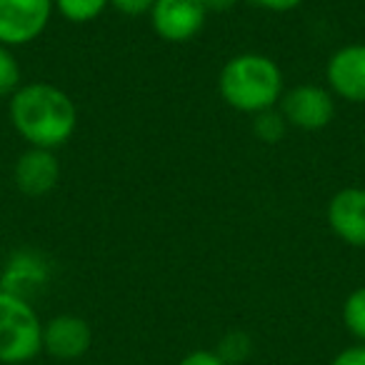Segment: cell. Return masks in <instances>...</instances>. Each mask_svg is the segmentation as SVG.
Masks as SVG:
<instances>
[{"instance_id":"cell-14","label":"cell","mask_w":365,"mask_h":365,"mask_svg":"<svg viewBox=\"0 0 365 365\" xmlns=\"http://www.w3.org/2000/svg\"><path fill=\"white\" fill-rule=\"evenodd\" d=\"M215 353L223 358L225 365L245 363V360L250 358V353H253V340H250V335L243 333V330H230V333H225L223 338H220Z\"/></svg>"},{"instance_id":"cell-12","label":"cell","mask_w":365,"mask_h":365,"mask_svg":"<svg viewBox=\"0 0 365 365\" xmlns=\"http://www.w3.org/2000/svg\"><path fill=\"white\" fill-rule=\"evenodd\" d=\"M53 6L68 23H91L103 16L110 0H53Z\"/></svg>"},{"instance_id":"cell-2","label":"cell","mask_w":365,"mask_h":365,"mask_svg":"<svg viewBox=\"0 0 365 365\" xmlns=\"http://www.w3.org/2000/svg\"><path fill=\"white\" fill-rule=\"evenodd\" d=\"M218 93L233 110L258 115L283 98V71L263 53H238L220 71Z\"/></svg>"},{"instance_id":"cell-21","label":"cell","mask_w":365,"mask_h":365,"mask_svg":"<svg viewBox=\"0 0 365 365\" xmlns=\"http://www.w3.org/2000/svg\"><path fill=\"white\" fill-rule=\"evenodd\" d=\"M203 3H205V8H208V13L210 11L223 13V11H230V8H235L240 0H203Z\"/></svg>"},{"instance_id":"cell-18","label":"cell","mask_w":365,"mask_h":365,"mask_svg":"<svg viewBox=\"0 0 365 365\" xmlns=\"http://www.w3.org/2000/svg\"><path fill=\"white\" fill-rule=\"evenodd\" d=\"M330 365H365V343H353L335 353Z\"/></svg>"},{"instance_id":"cell-3","label":"cell","mask_w":365,"mask_h":365,"mask_svg":"<svg viewBox=\"0 0 365 365\" xmlns=\"http://www.w3.org/2000/svg\"><path fill=\"white\" fill-rule=\"evenodd\" d=\"M43 353V320L28 298L0 290V363L26 365Z\"/></svg>"},{"instance_id":"cell-19","label":"cell","mask_w":365,"mask_h":365,"mask_svg":"<svg viewBox=\"0 0 365 365\" xmlns=\"http://www.w3.org/2000/svg\"><path fill=\"white\" fill-rule=\"evenodd\" d=\"M178 365H225L223 358H220L215 350H190L188 355H182L178 360Z\"/></svg>"},{"instance_id":"cell-17","label":"cell","mask_w":365,"mask_h":365,"mask_svg":"<svg viewBox=\"0 0 365 365\" xmlns=\"http://www.w3.org/2000/svg\"><path fill=\"white\" fill-rule=\"evenodd\" d=\"M153 3H155V0H110V8H115V11L123 13V16L138 18V16L150 13Z\"/></svg>"},{"instance_id":"cell-7","label":"cell","mask_w":365,"mask_h":365,"mask_svg":"<svg viewBox=\"0 0 365 365\" xmlns=\"http://www.w3.org/2000/svg\"><path fill=\"white\" fill-rule=\"evenodd\" d=\"M328 91L345 103H365V43H350L330 56L325 66Z\"/></svg>"},{"instance_id":"cell-5","label":"cell","mask_w":365,"mask_h":365,"mask_svg":"<svg viewBox=\"0 0 365 365\" xmlns=\"http://www.w3.org/2000/svg\"><path fill=\"white\" fill-rule=\"evenodd\" d=\"M150 26L165 43H188L205 28L208 8L203 0H155Z\"/></svg>"},{"instance_id":"cell-11","label":"cell","mask_w":365,"mask_h":365,"mask_svg":"<svg viewBox=\"0 0 365 365\" xmlns=\"http://www.w3.org/2000/svg\"><path fill=\"white\" fill-rule=\"evenodd\" d=\"M328 225L345 245L365 248V188H343L328 203Z\"/></svg>"},{"instance_id":"cell-10","label":"cell","mask_w":365,"mask_h":365,"mask_svg":"<svg viewBox=\"0 0 365 365\" xmlns=\"http://www.w3.org/2000/svg\"><path fill=\"white\" fill-rule=\"evenodd\" d=\"M13 180H16V188L28 198L48 195L61 180V160L56 158V150L28 148L13 165Z\"/></svg>"},{"instance_id":"cell-8","label":"cell","mask_w":365,"mask_h":365,"mask_svg":"<svg viewBox=\"0 0 365 365\" xmlns=\"http://www.w3.org/2000/svg\"><path fill=\"white\" fill-rule=\"evenodd\" d=\"M93 330L81 315L61 313L43 323V353L56 360H78L91 350Z\"/></svg>"},{"instance_id":"cell-20","label":"cell","mask_w":365,"mask_h":365,"mask_svg":"<svg viewBox=\"0 0 365 365\" xmlns=\"http://www.w3.org/2000/svg\"><path fill=\"white\" fill-rule=\"evenodd\" d=\"M253 3L270 13H288V11H295L298 6H303V0H253Z\"/></svg>"},{"instance_id":"cell-15","label":"cell","mask_w":365,"mask_h":365,"mask_svg":"<svg viewBox=\"0 0 365 365\" xmlns=\"http://www.w3.org/2000/svg\"><path fill=\"white\" fill-rule=\"evenodd\" d=\"M285 128H288V123H285L283 113L275 110V108L253 115V133L260 143H270V145L278 143L285 135Z\"/></svg>"},{"instance_id":"cell-9","label":"cell","mask_w":365,"mask_h":365,"mask_svg":"<svg viewBox=\"0 0 365 365\" xmlns=\"http://www.w3.org/2000/svg\"><path fill=\"white\" fill-rule=\"evenodd\" d=\"M51 280V260L46 253L36 248H18L6 260V268L0 273V290L16 293L21 298H33Z\"/></svg>"},{"instance_id":"cell-16","label":"cell","mask_w":365,"mask_h":365,"mask_svg":"<svg viewBox=\"0 0 365 365\" xmlns=\"http://www.w3.org/2000/svg\"><path fill=\"white\" fill-rule=\"evenodd\" d=\"M21 63H18L13 48L0 46V98H11L23 86Z\"/></svg>"},{"instance_id":"cell-4","label":"cell","mask_w":365,"mask_h":365,"mask_svg":"<svg viewBox=\"0 0 365 365\" xmlns=\"http://www.w3.org/2000/svg\"><path fill=\"white\" fill-rule=\"evenodd\" d=\"M53 13V0H0V46L18 48L38 41Z\"/></svg>"},{"instance_id":"cell-1","label":"cell","mask_w":365,"mask_h":365,"mask_svg":"<svg viewBox=\"0 0 365 365\" xmlns=\"http://www.w3.org/2000/svg\"><path fill=\"white\" fill-rule=\"evenodd\" d=\"M11 123L31 148L66 145L78 128V108L53 83H23L11 96Z\"/></svg>"},{"instance_id":"cell-13","label":"cell","mask_w":365,"mask_h":365,"mask_svg":"<svg viewBox=\"0 0 365 365\" xmlns=\"http://www.w3.org/2000/svg\"><path fill=\"white\" fill-rule=\"evenodd\" d=\"M343 325L355 338V343H365V285L355 288L343 303Z\"/></svg>"},{"instance_id":"cell-6","label":"cell","mask_w":365,"mask_h":365,"mask_svg":"<svg viewBox=\"0 0 365 365\" xmlns=\"http://www.w3.org/2000/svg\"><path fill=\"white\" fill-rule=\"evenodd\" d=\"M278 106L285 123L300 130H320L335 118V96L328 88L313 83L285 91Z\"/></svg>"}]
</instances>
